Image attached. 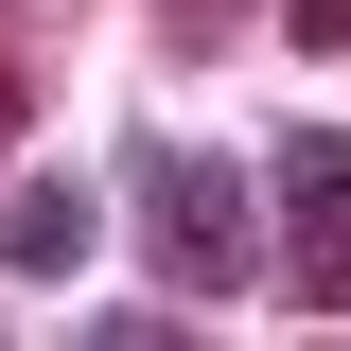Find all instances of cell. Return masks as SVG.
<instances>
[{
	"label": "cell",
	"instance_id": "6da1fadb",
	"mask_svg": "<svg viewBox=\"0 0 351 351\" xmlns=\"http://www.w3.org/2000/svg\"><path fill=\"white\" fill-rule=\"evenodd\" d=\"M141 246H158V281H193V299H228V281H263L246 176H228V158H193V141H158V158H141Z\"/></svg>",
	"mask_w": 351,
	"mask_h": 351
},
{
	"label": "cell",
	"instance_id": "7a4b0ae2",
	"mask_svg": "<svg viewBox=\"0 0 351 351\" xmlns=\"http://www.w3.org/2000/svg\"><path fill=\"white\" fill-rule=\"evenodd\" d=\"M281 299L351 316V141H281Z\"/></svg>",
	"mask_w": 351,
	"mask_h": 351
},
{
	"label": "cell",
	"instance_id": "3957f363",
	"mask_svg": "<svg viewBox=\"0 0 351 351\" xmlns=\"http://www.w3.org/2000/svg\"><path fill=\"white\" fill-rule=\"evenodd\" d=\"M0 263H18V281H71L88 263V193L71 176H18V193H0Z\"/></svg>",
	"mask_w": 351,
	"mask_h": 351
},
{
	"label": "cell",
	"instance_id": "277c9868",
	"mask_svg": "<svg viewBox=\"0 0 351 351\" xmlns=\"http://www.w3.org/2000/svg\"><path fill=\"white\" fill-rule=\"evenodd\" d=\"M18 123H36V53L0 36V141H18Z\"/></svg>",
	"mask_w": 351,
	"mask_h": 351
},
{
	"label": "cell",
	"instance_id": "5b68a950",
	"mask_svg": "<svg viewBox=\"0 0 351 351\" xmlns=\"http://www.w3.org/2000/svg\"><path fill=\"white\" fill-rule=\"evenodd\" d=\"M299 18V53H351V0H281Z\"/></svg>",
	"mask_w": 351,
	"mask_h": 351
},
{
	"label": "cell",
	"instance_id": "8992f818",
	"mask_svg": "<svg viewBox=\"0 0 351 351\" xmlns=\"http://www.w3.org/2000/svg\"><path fill=\"white\" fill-rule=\"evenodd\" d=\"M176 36H228V0H176Z\"/></svg>",
	"mask_w": 351,
	"mask_h": 351
}]
</instances>
